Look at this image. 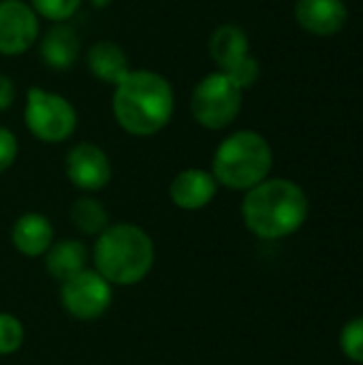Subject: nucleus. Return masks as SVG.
Returning <instances> with one entry per match:
<instances>
[{
  "mask_svg": "<svg viewBox=\"0 0 363 365\" xmlns=\"http://www.w3.org/2000/svg\"><path fill=\"white\" fill-rule=\"evenodd\" d=\"M111 111L118 126L133 137H154L173 118L175 92L169 79L154 71H128L113 86Z\"/></svg>",
  "mask_w": 363,
  "mask_h": 365,
  "instance_id": "nucleus-1",
  "label": "nucleus"
},
{
  "mask_svg": "<svg viewBox=\"0 0 363 365\" xmlns=\"http://www.w3.org/2000/svg\"><path fill=\"white\" fill-rule=\"evenodd\" d=\"M244 227L259 240L276 242L297 233L310 214L306 190L287 178H267L244 192Z\"/></svg>",
  "mask_w": 363,
  "mask_h": 365,
  "instance_id": "nucleus-2",
  "label": "nucleus"
},
{
  "mask_svg": "<svg viewBox=\"0 0 363 365\" xmlns=\"http://www.w3.org/2000/svg\"><path fill=\"white\" fill-rule=\"evenodd\" d=\"M90 259L92 269H96L111 287H135L152 274L156 246L143 227L116 222L94 240Z\"/></svg>",
  "mask_w": 363,
  "mask_h": 365,
  "instance_id": "nucleus-3",
  "label": "nucleus"
},
{
  "mask_svg": "<svg viewBox=\"0 0 363 365\" xmlns=\"http://www.w3.org/2000/svg\"><path fill=\"white\" fill-rule=\"evenodd\" d=\"M274 152L270 141L257 130H235L225 137L212 158V175L218 186L246 192L270 178Z\"/></svg>",
  "mask_w": 363,
  "mask_h": 365,
  "instance_id": "nucleus-4",
  "label": "nucleus"
},
{
  "mask_svg": "<svg viewBox=\"0 0 363 365\" xmlns=\"http://www.w3.org/2000/svg\"><path fill=\"white\" fill-rule=\"evenodd\" d=\"M24 122L30 135L43 143H64L77 128V111L68 98L43 88H28Z\"/></svg>",
  "mask_w": 363,
  "mask_h": 365,
  "instance_id": "nucleus-5",
  "label": "nucleus"
},
{
  "mask_svg": "<svg viewBox=\"0 0 363 365\" xmlns=\"http://www.w3.org/2000/svg\"><path fill=\"white\" fill-rule=\"evenodd\" d=\"M244 90L235 86L223 71L205 75L193 90L190 113L195 122L208 130H225L242 111Z\"/></svg>",
  "mask_w": 363,
  "mask_h": 365,
  "instance_id": "nucleus-6",
  "label": "nucleus"
},
{
  "mask_svg": "<svg viewBox=\"0 0 363 365\" xmlns=\"http://www.w3.org/2000/svg\"><path fill=\"white\" fill-rule=\"evenodd\" d=\"M60 304L77 321L90 323L103 319L113 304V287L92 267L60 284Z\"/></svg>",
  "mask_w": 363,
  "mask_h": 365,
  "instance_id": "nucleus-7",
  "label": "nucleus"
},
{
  "mask_svg": "<svg viewBox=\"0 0 363 365\" xmlns=\"http://www.w3.org/2000/svg\"><path fill=\"white\" fill-rule=\"evenodd\" d=\"M64 173H66V180L77 190L92 195V192L103 190L111 182L113 167H111L107 152L101 145L81 141L66 152Z\"/></svg>",
  "mask_w": 363,
  "mask_h": 365,
  "instance_id": "nucleus-8",
  "label": "nucleus"
},
{
  "mask_svg": "<svg viewBox=\"0 0 363 365\" xmlns=\"http://www.w3.org/2000/svg\"><path fill=\"white\" fill-rule=\"evenodd\" d=\"M39 38V15L24 0H0V56H21Z\"/></svg>",
  "mask_w": 363,
  "mask_h": 365,
  "instance_id": "nucleus-9",
  "label": "nucleus"
},
{
  "mask_svg": "<svg viewBox=\"0 0 363 365\" xmlns=\"http://www.w3.org/2000/svg\"><path fill=\"white\" fill-rule=\"evenodd\" d=\"M218 182L212 171L190 167L175 173L169 184V199L178 210L184 212H199L208 207L218 195Z\"/></svg>",
  "mask_w": 363,
  "mask_h": 365,
  "instance_id": "nucleus-10",
  "label": "nucleus"
},
{
  "mask_svg": "<svg viewBox=\"0 0 363 365\" xmlns=\"http://www.w3.org/2000/svg\"><path fill=\"white\" fill-rule=\"evenodd\" d=\"M295 19L315 36H334L347 26L349 11L342 0H297Z\"/></svg>",
  "mask_w": 363,
  "mask_h": 365,
  "instance_id": "nucleus-11",
  "label": "nucleus"
},
{
  "mask_svg": "<svg viewBox=\"0 0 363 365\" xmlns=\"http://www.w3.org/2000/svg\"><path fill=\"white\" fill-rule=\"evenodd\" d=\"M53 242H56L53 225L41 212H26L11 227L13 248L28 259L43 257Z\"/></svg>",
  "mask_w": 363,
  "mask_h": 365,
  "instance_id": "nucleus-12",
  "label": "nucleus"
},
{
  "mask_svg": "<svg viewBox=\"0 0 363 365\" xmlns=\"http://www.w3.org/2000/svg\"><path fill=\"white\" fill-rule=\"evenodd\" d=\"M43 259L47 276L62 284L64 280L77 276L88 267L90 252L81 240H58L49 246Z\"/></svg>",
  "mask_w": 363,
  "mask_h": 365,
  "instance_id": "nucleus-13",
  "label": "nucleus"
},
{
  "mask_svg": "<svg viewBox=\"0 0 363 365\" xmlns=\"http://www.w3.org/2000/svg\"><path fill=\"white\" fill-rule=\"evenodd\" d=\"M41 58L49 68L66 71L75 64L81 43L77 32L66 24H53L41 38Z\"/></svg>",
  "mask_w": 363,
  "mask_h": 365,
  "instance_id": "nucleus-14",
  "label": "nucleus"
},
{
  "mask_svg": "<svg viewBox=\"0 0 363 365\" xmlns=\"http://www.w3.org/2000/svg\"><path fill=\"white\" fill-rule=\"evenodd\" d=\"M88 68L98 81L111 83V86H116L120 79H124L126 73L131 71L128 56L113 41H96L88 49Z\"/></svg>",
  "mask_w": 363,
  "mask_h": 365,
  "instance_id": "nucleus-15",
  "label": "nucleus"
},
{
  "mask_svg": "<svg viewBox=\"0 0 363 365\" xmlns=\"http://www.w3.org/2000/svg\"><path fill=\"white\" fill-rule=\"evenodd\" d=\"M248 53H250V41L240 26L223 24L212 32L210 56L220 66V71H227L229 66H233Z\"/></svg>",
  "mask_w": 363,
  "mask_h": 365,
  "instance_id": "nucleus-16",
  "label": "nucleus"
},
{
  "mask_svg": "<svg viewBox=\"0 0 363 365\" xmlns=\"http://www.w3.org/2000/svg\"><path fill=\"white\" fill-rule=\"evenodd\" d=\"M68 218L81 235L94 237V240L111 225L107 207L92 195L77 197L68 210Z\"/></svg>",
  "mask_w": 363,
  "mask_h": 365,
  "instance_id": "nucleus-17",
  "label": "nucleus"
},
{
  "mask_svg": "<svg viewBox=\"0 0 363 365\" xmlns=\"http://www.w3.org/2000/svg\"><path fill=\"white\" fill-rule=\"evenodd\" d=\"M24 323L11 312H0V357L15 355L24 346Z\"/></svg>",
  "mask_w": 363,
  "mask_h": 365,
  "instance_id": "nucleus-18",
  "label": "nucleus"
},
{
  "mask_svg": "<svg viewBox=\"0 0 363 365\" xmlns=\"http://www.w3.org/2000/svg\"><path fill=\"white\" fill-rule=\"evenodd\" d=\"M28 4L34 9L36 15L53 24H64L77 13V9L81 6V0H30Z\"/></svg>",
  "mask_w": 363,
  "mask_h": 365,
  "instance_id": "nucleus-19",
  "label": "nucleus"
},
{
  "mask_svg": "<svg viewBox=\"0 0 363 365\" xmlns=\"http://www.w3.org/2000/svg\"><path fill=\"white\" fill-rule=\"evenodd\" d=\"M340 349L353 364H363V317L351 319L340 331Z\"/></svg>",
  "mask_w": 363,
  "mask_h": 365,
  "instance_id": "nucleus-20",
  "label": "nucleus"
},
{
  "mask_svg": "<svg viewBox=\"0 0 363 365\" xmlns=\"http://www.w3.org/2000/svg\"><path fill=\"white\" fill-rule=\"evenodd\" d=\"M235 86H240L242 90H246V88H252L255 83H257V79H259V75H261V66H259V60L255 58V56H246V58H242L240 62H235L233 66H229L227 71H223Z\"/></svg>",
  "mask_w": 363,
  "mask_h": 365,
  "instance_id": "nucleus-21",
  "label": "nucleus"
},
{
  "mask_svg": "<svg viewBox=\"0 0 363 365\" xmlns=\"http://www.w3.org/2000/svg\"><path fill=\"white\" fill-rule=\"evenodd\" d=\"M17 154H19L17 137L6 126H0V175L13 167V163L17 160Z\"/></svg>",
  "mask_w": 363,
  "mask_h": 365,
  "instance_id": "nucleus-22",
  "label": "nucleus"
},
{
  "mask_svg": "<svg viewBox=\"0 0 363 365\" xmlns=\"http://www.w3.org/2000/svg\"><path fill=\"white\" fill-rule=\"evenodd\" d=\"M15 94H17V90H15L13 79L0 73V111H6L13 105Z\"/></svg>",
  "mask_w": 363,
  "mask_h": 365,
  "instance_id": "nucleus-23",
  "label": "nucleus"
},
{
  "mask_svg": "<svg viewBox=\"0 0 363 365\" xmlns=\"http://www.w3.org/2000/svg\"><path fill=\"white\" fill-rule=\"evenodd\" d=\"M92 2V6H96V9H105V6H109L113 0H90Z\"/></svg>",
  "mask_w": 363,
  "mask_h": 365,
  "instance_id": "nucleus-24",
  "label": "nucleus"
}]
</instances>
